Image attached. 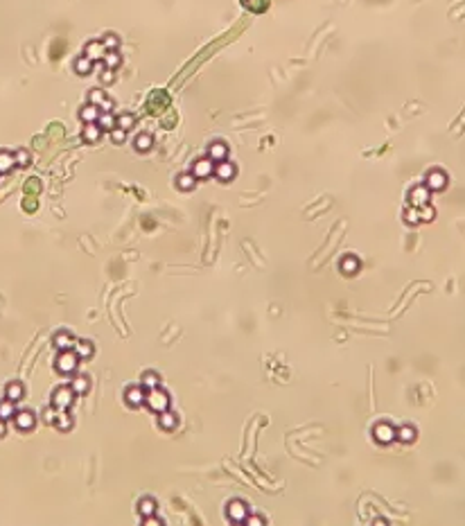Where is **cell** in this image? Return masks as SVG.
<instances>
[{
	"mask_svg": "<svg viewBox=\"0 0 465 526\" xmlns=\"http://www.w3.org/2000/svg\"><path fill=\"white\" fill-rule=\"evenodd\" d=\"M115 127L124 129V131H129V129L133 127V115H129V113H124V115H120L118 120H115Z\"/></svg>",
	"mask_w": 465,
	"mask_h": 526,
	"instance_id": "d590c367",
	"label": "cell"
},
{
	"mask_svg": "<svg viewBox=\"0 0 465 526\" xmlns=\"http://www.w3.org/2000/svg\"><path fill=\"white\" fill-rule=\"evenodd\" d=\"M429 187L424 185V183H420V185H413L411 190H409V204L413 206V208H422V206H427L429 204Z\"/></svg>",
	"mask_w": 465,
	"mask_h": 526,
	"instance_id": "8992f818",
	"label": "cell"
},
{
	"mask_svg": "<svg viewBox=\"0 0 465 526\" xmlns=\"http://www.w3.org/2000/svg\"><path fill=\"white\" fill-rule=\"evenodd\" d=\"M244 524H251V526H260V524H262V520H260V517H246V520H244Z\"/></svg>",
	"mask_w": 465,
	"mask_h": 526,
	"instance_id": "ee69618b",
	"label": "cell"
},
{
	"mask_svg": "<svg viewBox=\"0 0 465 526\" xmlns=\"http://www.w3.org/2000/svg\"><path fill=\"white\" fill-rule=\"evenodd\" d=\"M23 395H25V389H23L21 382H12V384H7V389H5V398L7 400H12V402L16 404L18 400H23Z\"/></svg>",
	"mask_w": 465,
	"mask_h": 526,
	"instance_id": "9a60e30c",
	"label": "cell"
},
{
	"mask_svg": "<svg viewBox=\"0 0 465 526\" xmlns=\"http://www.w3.org/2000/svg\"><path fill=\"white\" fill-rule=\"evenodd\" d=\"M102 61H104V66L109 68V70H115V68L120 66V61H122V59H120L118 50H109V52L104 54V59H102Z\"/></svg>",
	"mask_w": 465,
	"mask_h": 526,
	"instance_id": "4dcf8cb0",
	"label": "cell"
},
{
	"mask_svg": "<svg viewBox=\"0 0 465 526\" xmlns=\"http://www.w3.org/2000/svg\"><path fill=\"white\" fill-rule=\"evenodd\" d=\"M102 136V129L97 127V122H89L84 127V140L86 142H97Z\"/></svg>",
	"mask_w": 465,
	"mask_h": 526,
	"instance_id": "ffe728a7",
	"label": "cell"
},
{
	"mask_svg": "<svg viewBox=\"0 0 465 526\" xmlns=\"http://www.w3.org/2000/svg\"><path fill=\"white\" fill-rule=\"evenodd\" d=\"M12 420H14L18 432H32L36 425V415L32 413V411H16Z\"/></svg>",
	"mask_w": 465,
	"mask_h": 526,
	"instance_id": "52a82bcc",
	"label": "cell"
},
{
	"mask_svg": "<svg viewBox=\"0 0 465 526\" xmlns=\"http://www.w3.org/2000/svg\"><path fill=\"white\" fill-rule=\"evenodd\" d=\"M111 79H113V70H109V68H106V70H102V82L109 84Z\"/></svg>",
	"mask_w": 465,
	"mask_h": 526,
	"instance_id": "7bdbcfd3",
	"label": "cell"
},
{
	"mask_svg": "<svg viewBox=\"0 0 465 526\" xmlns=\"http://www.w3.org/2000/svg\"><path fill=\"white\" fill-rule=\"evenodd\" d=\"M395 438L402 440V443H413L416 440V429L413 427H400V429H395Z\"/></svg>",
	"mask_w": 465,
	"mask_h": 526,
	"instance_id": "4316f807",
	"label": "cell"
},
{
	"mask_svg": "<svg viewBox=\"0 0 465 526\" xmlns=\"http://www.w3.org/2000/svg\"><path fill=\"white\" fill-rule=\"evenodd\" d=\"M5 434H7V420H2V418H0V438H2Z\"/></svg>",
	"mask_w": 465,
	"mask_h": 526,
	"instance_id": "f6af8a7d",
	"label": "cell"
},
{
	"mask_svg": "<svg viewBox=\"0 0 465 526\" xmlns=\"http://www.w3.org/2000/svg\"><path fill=\"white\" fill-rule=\"evenodd\" d=\"M77 362L79 357L75 355V350H61V355L57 357V370L61 375H72L77 370Z\"/></svg>",
	"mask_w": 465,
	"mask_h": 526,
	"instance_id": "3957f363",
	"label": "cell"
},
{
	"mask_svg": "<svg viewBox=\"0 0 465 526\" xmlns=\"http://www.w3.org/2000/svg\"><path fill=\"white\" fill-rule=\"evenodd\" d=\"M424 185L429 187V190H434V192H438V190H445V185H447V176H445V172H443V170H431L429 174H427V181H424Z\"/></svg>",
	"mask_w": 465,
	"mask_h": 526,
	"instance_id": "ba28073f",
	"label": "cell"
},
{
	"mask_svg": "<svg viewBox=\"0 0 465 526\" xmlns=\"http://www.w3.org/2000/svg\"><path fill=\"white\" fill-rule=\"evenodd\" d=\"M14 165H16V160H14L12 152H0V174H7Z\"/></svg>",
	"mask_w": 465,
	"mask_h": 526,
	"instance_id": "83f0119b",
	"label": "cell"
},
{
	"mask_svg": "<svg viewBox=\"0 0 465 526\" xmlns=\"http://www.w3.org/2000/svg\"><path fill=\"white\" fill-rule=\"evenodd\" d=\"M70 389L75 391V395H82V393H86L90 389V380H89V377H84V375H79V377H75V380H72Z\"/></svg>",
	"mask_w": 465,
	"mask_h": 526,
	"instance_id": "484cf974",
	"label": "cell"
},
{
	"mask_svg": "<svg viewBox=\"0 0 465 526\" xmlns=\"http://www.w3.org/2000/svg\"><path fill=\"white\" fill-rule=\"evenodd\" d=\"M145 404H147L152 411H156V413H163V411L170 409V395L158 386V389H152V391L145 395Z\"/></svg>",
	"mask_w": 465,
	"mask_h": 526,
	"instance_id": "6da1fadb",
	"label": "cell"
},
{
	"mask_svg": "<svg viewBox=\"0 0 465 526\" xmlns=\"http://www.w3.org/2000/svg\"><path fill=\"white\" fill-rule=\"evenodd\" d=\"M226 515H228V520L233 522V524H244V520L248 517L246 503L240 502V499H233V502L228 503V508H226Z\"/></svg>",
	"mask_w": 465,
	"mask_h": 526,
	"instance_id": "5b68a950",
	"label": "cell"
},
{
	"mask_svg": "<svg viewBox=\"0 0 465 526\" xmlns=\"http://www.w3.org/2000/svg\"><path fill=\"white\" fill-rule=\"evenodd\" d=\"M242 5L246 7V9H251V12H265L269 0H242Z\"/></svg>",
	"mask_w": 465,
	"mask_h": 526,
	"instance_id": "836d02e7",
	"label": "cell"
},
{
	"mask_svg": "<svg viewBox=\"0 0 465 526\" xmlns=\"http://www.w3.org/2000/svg\"><path fill=\"white\" fill-rule=\"evenodd\" d=\"M177 185H178V190H185V192L195 190V185H197L195 174H178L177 176Z\"/></svg>",
	"mask_w": 465,
	"mask_h": 526,
	"instance_id": "7402d4cb",
	"label": "cell"
},
{
	"mask_svg": "<svg viewBox=\"0 0 465 526\" xmlns=\"http://www.w3.org/2000/svg\"><path fill=\"white\" fill-rule=\"evenodd\" d=\"M138 510H140V515H142V517H149V515H154V513H156V502H154L152 497H145V499H140V503H138Z\"/></svg>",
	"mask_w": 465,
	"mask_h": 526,
	"instance_id": "f1b7e54d",
	"label": "cell"
},
{
	"mask_svg": "<svg viewBox=\"0 0 465 526\" xmlns=\"http://www.w3.org/2000/svg\"><path fill=\"white\" fill-rule=\"evenodd\" d=\"M404 219L409 224H418L420 222V210H418V208H413V206H409V208H406V212H404Z\"/></svg>",
	"mask_w": 465,
	"mask_h": 526,
	"instance_id": "8d00e7d4",
	"label": "cell"
},
{
	"mask_svg": "<svg viewBox=\"0 0 465 526\" xmlns=\"http://www.w3.org/2000/svg\"><path fill=\"white\" fill-rule=\"evenodd\" d=\"M14 160H16L18 167H27L30 165V154L25 149H18V152H14Z\"/></svg>",
	"mask_w": 465,
	"mask_h": 526,
	"instance_id": "e575fe53",
	"label": "cell"
},
{
	"mask_svg": "<svg viewBox=\"0 0 465 526\" xmlns=\"http://www.w3.org/2000/svg\"><path fill=\"white\" fill-rule=\"evenodd\" d=\"M339 267H341V271H343L346 275H354L357 271H359L361 264H359V260H357L354 255H346V257L341 260V264H339Z\"/></svg>",
	"mask_w": 465,
	"mask_h": 526,
	"instance_id": "ac0fdd59",
	"label": "cell"
},
{
	"mask_svg": "<svg viewBox=\"0 0 465 526\" xmlns=\"http://www.w3.org/2000/svg\"><path fill=\"white\" fill-rule=\"evenodd\" d=\"M54 427H57L59 432H68V429H72V415L66 413V411H59V413H57V420H54Z\"/></svg>",
	"mask_w": 465,
	"mask_h": 526,
	"instance_id": "cb8c5ba5",
	"label": "cell"
},
{
	"mask_svg": "<svg viewBox=\"0 0 465 526\" xmlns=\"http://www.w3.org/2000/svg\"><path fill=\"white\" fill-rule=\"evenodd\" d=\"M97 127H100L102 131H113V129H115V117H113V113L111 111L100 113V117H97Z\"/></svg>",
	"mask_w": 465,
	"mask_h": 526,
	"instance_id": "603a6c76",
	"label": "cell"
},
{
	"mask_svg": "<svg viewBox=\"0 0 465 526\" xmlns=\"http://www.w3.org/2000/svg\"><path fill=\"white\" fill-rule=\"evenodd\" d=\"M57 413H59V411L54 409V407H50V409H45V413H43V420L50 422V425H54V420H57Z\"/></svg>",
	"mask_w": 465,
	"mask_h": 526,
	"instance_id": "60d3db41",
	"label": "cell"
},
{
	"mask_svg": "<svg viewBox=\"0 0 465 526\" xmlns=\"http://www.w3.org/2000/svg\"><path fill=\"white\" fill-rule=\"evenodd\" d=\"M142 524L145 526H160L163 524V520H156L154 515H149V517H142Z\"/></svg>",
	"mask_w": 465,
	"mask_h": 526,
	"instance_id": "b9f144b4",
	"label": "cell"
},
{
	"mask_svg": "<svg viewBox=\"0 0 465 526\" xmlns=\"http://www.w3.org/2000/svg\"><path fill=\"white\" fill-rule=\"evenodd\" d=\"M111 138H113V142H124V138H127V131H124V129H120V127H115L111 131Z\"/></svg>",
	"mask_w": 465,
	"mask_h": 526,
	"instance_id": "ab89813d",
	"label": "cell"
},
{
	"mask_svg": "<svg viewBox=\"0 0 465 526\" xmlns=\"http://www.w3.org/2000/svg\"><path fill=\"white\" fill-rule=\"evenodd\" d=\"M215 174H217L219 181H230L235 176V165L228 163V160H221V163H215Z\"/></svg>",
	"mask_w": 465,
	"mask_h": 526,
	"instance_id": "7c38bea8",
	"label": "cell"
},
{
	"mask_svg": "<svg viewBox=\"0 0 465 526\" xmlns=\"http://www.w3.org/2000/svg\"><path fill=\"white\" fill-rule=\"evenodd\" d=\"M418 210H420V219H422V222H431V219H434V208H431L429 204L418 208Z\"/></svg>",
	"mask_w": 465,
	"mask_h": 526,
	"instance_id": "f35d334b",
	"label": "cell"
},
{
	"mask_svg": "<svg viewBox=\"0 0 465 526\" xmlns=\"http://www.w3.org/2000/svg\"><path fill=\"white\" fill-rule=\"evenodd\" d=\"M54 345H57L59 350H72L75 339H72L68 332H59V334H54Z\"/></svg>",
	"mask_w": 465,
	"mask_h": 526,
	"instance_id": "d6986e66",
	"label": "cell"
},
{
	"mask_svg": "<svg viewBox=\"0 0 465 526\" xmlns=\"http://www.w3.org/2000/svg\"><path fill=\"white\" fill-rule=\"evenodd\" d=\"M14 413H16V407H14V402L5 398L2 402H0V418H2V420H12Z\"/></svg>",
	"mask_w": 465,
	"mask_h": 526,
	"instance_id": "f546056e",
	"label": "cell"
},
{
	"mask_svg": "<svg viewBox=\"0 0 465 526\" xmlns=\"http://www.w3.org/2000/svg\"><path fill=\"white\" fill-rule=\"evenodd\" d=\"M158 386H160V380H158V375L156 373H145L142 375V389L152 391V389H158Z\"/></svg>",
	"mask_w": 465,
	"mask_h": 526,
	"instance_id": "d6a6232c",
	"label": "cell"
},
{
	"mask_svg": "<svg viewBox=\"0 0 465 526\" xmlns=\"http://www.w3.org/2000/svg\"><path fill=\"white\" fill-rule=\"evenodd\" d=\"M100 113H102V111H100V106H95V104H90V102H89V104H86V106L82 109V111H79V117H82L84 122L89 124V122H97Z\"/></svg>",
	"mask_w": 465,
	"mask_h": 526,
	"instance_id": "2e32d148",
	"label": "cell"
},
{
	"mask_svg": "<svg viewBox=\"0 0 465 526\" xmlns=\"http://www.w3.org/2000/svg\"><path fill=\"white\" fill-rule=\"evenodd\" d=\"M102 43H104L106 52H109V50H118V46H120V39H118V36H115V34H109V36H106V39H104V41H102Z\"/></svg>",
	"mask_w": 465,
	"mask_h": 526,
	"instance_id": "74e56055",
	"label": "cell"
},
{
	"mask_svg": "<svg viewBox=\"0 0 465 526\" xmlns=\"http://www.w3.org/2000/svg\"><path fill=\"white\" fill-rule=\"evenodd\" d=\"M90 104H95V106H100V111L102 113H106V111H111L113 109V104H111V100L106 97L102 91H90Z\"/></svg>",
	"mask_w": 465,
	"mask_h": 526,
	"instance_id": "5bb4252c",
	"label": "cell"
},
{
	"mask_svg": "<svg viewBox=\"0 0 465 526\" xmlns=\"http://www.w3.org/2000/svg\"><path fill=\"white\" fill-rule=\"evenodd\" d=\"M192 174H195V179H208V176H212L215 174V160L199 158L195 163V167H192Z\"/></svg>",
	"mask_w": 465,
	"mask_h": 526,
	"instance_id": "9c48e42d",
	"label": "cell"
},
{
	"mask_svg": "<svg viewBox=\"0 0 465 526\" xmlns=\"http://www.w3.org/2000/svg\"><path fill=\"white\" fill-rule=\"evenodd\" d=\"M152 145H154V138L149 134H140L135 138V149H138V152H149Z\"/></svg>",
	"mask_w": 465,
	"mask_h": 526,
	"instance_id": "1f68e13d",
	"label": "cell"
},
{
	"mask_svg": "<svg viewBox=\"0 0 465 526\" xmlns=\"http://www.w3.org/2000/svg\"><path fill=\"white\" fill-rule=\"evenodd\" d=\"M72 402H75V391H72L70 386H59V389L52 393V407L57 411L70 409Z\"/></svg>",
	"mask_w": 465,
	"mask_h": 526,
	"instance_id": "7a4b0ae2",
	"label": "cell"
},
{
	"mask_svg": "<svg viewBox=\"0 0 465 526\" xmlns=\"http://www.w3.org/2000/svg\"><path fill=\"white\" fill-rule=\"evenodd\" d=\"M208 158L210 160H215V163H221V160H226L228 158V147L224 145V142H212L210 145V149H208Z\"/></svg>",
	"mask_w": 465,
	"mask_h": 526,
	"instance_id": "4fadbf2b",
	"label": "cell"
},
{
	"mask_svg": "<svg viewBox=\"0 0 465 526\" xmlns=\"http://www.w3.org/2000/svg\"><path fill=\"white\" fill-rule=\"evenodd\" d=\"M93 68H95V61H90L89 57H79V59H77V64H75L77 75H90V72H93Z\"/></svg>",
	"mask_w": 465,
	"mask_h": 526,
	"instance_id": "d4e9b609",
	"label": "cell"
},
{
	"mask_svg": "<svg viewBox=\"0 0 465 526\" xmlns=\"http://www.w3.org/2000/svg\"><path fill=\"white\" fill-rule=\"evenodd\" d=\"M72 350H75V355L79 357V359H89V357L95 352V345L90 343V341H75Z\"/></svg>",
	"mask_w": 465,
	"mask_h": 526,
	"instance_id": "e0dca14e",
	"label": "cell"
},
{
	"mask_svg": "<svg viewBox=\"0 0 465 526\" xmlns=\"http://www.w3.org/2000/svg\"><path fill=\"white\" fill-rule=\"evenodd\" d=\"M106 54V47L102 41H90L86 43V50H84V57H89L90 61H102Z\"/></svg>",
	"mask_w": 465,
	"mask_h": 526,
	"instance_id": "30bf717a",
	"label": "cell"
},
{
	"mask_svg": "<svg viewBox=\"0 0 465 526\" xmlns=\"http://www.w3.org/2000/svg\"><path fill=\"white\" fill-rule=\"evenodd\" d=\"M145 395H147V393L142 391L140 386H131V389H127V393H124L129 407H140V404H145Z\"/></svg>",
	"mask_w": 465,
	"mask_h": 526,
	"instance_id": "8fae6325",
	"label": "cell"
},
{
	"mask_svg": "<svg viewBox=\"0 0 465 526\" xmlns=\"http://www.w3.org/2000/svg\"><path fill=\"white\" fill-rule=\"evenodd\" d=\"M177 415L172 413V411H163V413H158V425H160V429H167V432H172L174 427H177Z\"/></svg>",
	"mask_w": 465,
	"mask_h": 526,
	"instance_id": "44dd1931",
	"label": "cell"
},
{
	"mask_svg": "<svg viewBox=\"0 0 465 526\" xmlns=\"http://www.w3.org/2000/svg\"><path fill=\"white\" fill-rule=\"evenodd\" d=\"M373 436H375V440L379 445H389L395 440V427L391 422H377L373 427Z\"/></svg>",
	"mask_w": 465,
	"mask_h": 526,
	"instance_id": "277c9868",
	"label": "cell"
}]
</instances>
